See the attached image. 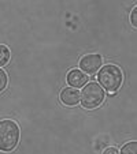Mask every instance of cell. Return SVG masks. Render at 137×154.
Returning <instances> with one entry per match:
<instances>
[{"mask_svg": "<svg viewBox=\"0 0 137 154\" xmlns=\"http://www.w3.org/2000/svg\"><path fill=\"white\" fill-rule=\"evenodd\" d=\"M97 81L103 90H107L110 96H114L122 85V71L114 64H106L97 71Z\"/></svg>", "mask_w": 137, "mask_h": 154, "instance_id": "obj_1", "label": "cell"}, {"mask_svg": "<svg viewBox=\"0 0 137 154\" xmlns=\"http://www.w3.org/2000/svg\"><path fill=\"white\" fill-rule=\"evenodd\" d=\"M19 142V127L12 120L0 122V150L11 151Z\"/></svg>", "mask_w": 137, "mask_h": 154, "instance_id": "obj_2", "label": "cell"}, {"mask_svg": "<svg viewBox=\"0 0 137 154\" xmlns=\"http://www.w3.org/2000/svg\"><path fill=\"white\" fill-rule=\"evenodd\" d=\"M104 100V90L96 82H89L80 93V102L85 109H95Z\"/></svg>", "mask_w": 137, "mask_h": 154, "instance_id": "obj_3", "label": "cell"}, {"mask_svg": "<svg viewBox=\"0 0 137 154\" xmlns=\"http://www.w3.org/2000/svg\"><path fill=\"white\" fill-rule=\"evenodd\" d=\"M102 56L99 55H86L80 60V68L86 75H95L102 67Z\"/></svg>", "mask_w": 137, "mask_h": 154, "instance_id": "obj_4", "label": "cell"}, {"mask_svg": "<svg viewBox=\"0 0 137 154\" xmlns=\"http://www.w3.org/2000/svg\"><path fill=\"white\" fill-rule=\"evenodd\" d=\"M88 75L84 74L81 70H71L67 74V83L70 85V87L78 89V87H84L88 82Z\"/></svg>", "mask_w": 137, "mask_h": 154, "instance_id": "obj_5", "label": "cell"}, {"mask_svg": "<svg viewBox=\"0 0 137 154\" xmlns=\"http://www.w3.org/2000/svg\"><path fill=\"white\" fill-rule=\"evenodd\" d=\"M60 100L63 104L74 106L80 102V91L74 87H64L60 93Z\"/></svg>", "mask_w": 137, "mask_h": 154, "instance_id": "obj_6", "label": "cell"}, {"mask_svg": "<svg viewBox=\"0 0 137 154\" xmlns=\"http://www.w3.org/2000/svg\"><path fill=\"white\" fill-rule=\"evenodd\" d=\"M119 154H137V142L133 140V142L125 143L121 149Z\"/></svg>", "mask_w": 137, "mask_h": 154, "instance_id": "obj_7", "label": "cell"}, {"mask_svg": "<svg viewBox=\"0 0 137 154\" xmlns=\"http://www.w3.org/2000/svg\"><path fill=\"white\" fill-rule=\"evenodd\" d=\"M10 60V51L6 45H0V67H4Z\"/></svg>", "mask_w": 137, "mask_h": 154, "instance_id": "obj_8", "label": "cell"}, {"mask_svg": "<svg viewBox=\"0 0 137 154\" xmlns=\"http://www.w3.org/2000/svg\"><path fill=\"white\" fill-rule=\"evenodd\" d=\"M6 86H7V74L0 68V93L6 89Z\"/></svg>", "mask_w": 137, "mask_h": 154, "instance_id": "obj_9", "label": "cell"}, {"mask_svg": "<svg viewBox=\"0 0 137 154\" xmlns=\"http://www.w3.org/2000/svg\"><path fill=\"white\" fill-rule=\"evenodd\" d=\"M130 22H132V25H133L134 27L137 26V8H133V11H132V14H130Z\"/></svg>", "mask_w": 137, "mask_h": 154, "instance_id": "obj_10", "label": "cell"}, {"mask_svg": "<svg viewBox=\"0 0 137 154\" xmlns=\"http://www.w3.org/2000/svg\"><path fill=\"white\" fill-rule=\"evenodd\" d=\"M103 154H119V153H118V150L115 147H107L103 151Z\"/></svg>", "mask_w": 137, "mask_h": 154, "instance_id": "obj_11", "label": "cell"}]
</instances>
